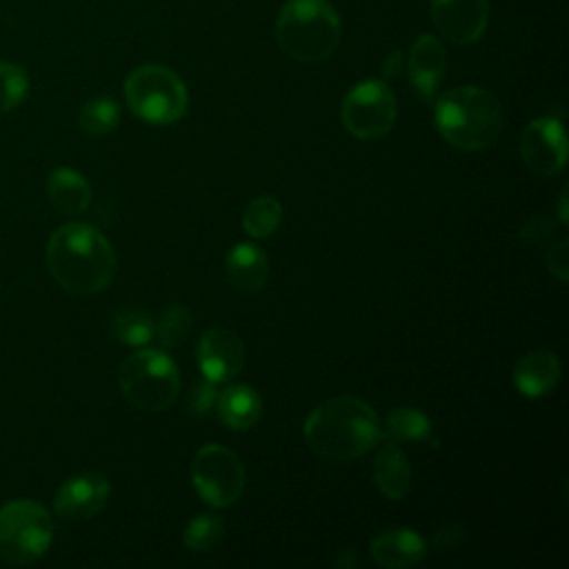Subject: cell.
<instances>
[{
	"mask_svg": "<svg viewBox=\"0 0 569 569\" xmlns=\"http://www.w3.org/2000/svg\"><path fill=\"white\" fill-rule=\"evenodd\" d=\"M111 493L109 480L98 471H87L69 478L53 498V509L64 520L93 518L107 505Z\"/></svg>",
	"mask_w": 569,
	"mask_h": 569,
	"instance_id": "13",
	"label": "cell"
},
{
	"mask_svg": "<svg viewBox=\"0 0 569 569\" xmlns=\"http://www.w3.org/2000/svg\"><path fill=\"white\" fill-rule=\"evenodd\" d=\"M309 449L329 462H349L382 440L378 413L356 396H336L313 407L302 427Z\"/></svg>",
	"mask_w": 569,
	"mask_h": 569,
	"instance_id": "1",
	"label": "cell"
},
{
	"mask_svg": "<svg viewBox=\"0 0 569 569\" xmlns=\"http://www.w3.org/2000/svg\"><path fill=\"white\" fill-rule=\"evenodd\" d=\"M525 164L538 176H558L567 164V138L562 122L553 116L531 120L520 136Z\"/></svg>",
	"mask_w": 569,
	"mask_h": 569,
	"instance_id": "10",
	"label": "cell"
},
{
	"mask_svg": "<svg viewBox=\"0 0 569 569\" xmlns=\"http://www.w3.org/2000/svg\"><path fill=\"white\" fill-rule=\"evenodd\" d=\"M120 120V104L109 96H96L80 107L78 124L89 136H104L116 129Z\"/></svg>",
	"mask_w": 569,
	"mask_h": 569,
	"instance_id": "23",
	"label": "cell"
},
{
	"mask_svg": "<svg viewBox=\"0 0 569 569\" xmlns=\"http://www.w3.org/2000/svg\"><path fill=\"white\" fill-rule=\"evenodd\" d=\"M191 327H193L191 311L184 305H171L162 313V318L156 327V333H158V340L162 347H180L189 338Z\"/></svg>",
	"mask_w": 569,
	"mask_h": 569,
	"instance_id": "26",
	"label": "cell"
},
{
	"mask_svg": "<svg viewBox=\"0 0 569 569\" xmlns=\"http://www.w3.org/2000/svg\"><path fill=\"white\" fill-rule=\"evenodd\" d=\"M373 482L391 500H400L409 491L411 467L398 442L389 440L378 449L373 460Z\"/></svg>",
	"mask_w": 569,
	"mask_h": 569,
	"instance_id": "19",
	"label": "cell"
},
{
	"mask_svg": "<svg viewBox=\"0 0 569 569\" xmlns=\"http://www.w3.org/2000/svg\"><path fill=\"white\" fill-rule=\"evenodd\" d=\"M400 67H402V53H400V51L389 53V56H387V60H385V64H382V78H385V80H393V78H398Z\"/></svg>",
	"mask_w": 569,
	"mask_h": 569,
	"instance_id": "32",
	"label": "cell"
},
{
	"mask_svg": "<svg viewBox=\"0 0 569 569\" xmlns=\"http://www.w3.org/2000/svg\"><path fill=\"white\" fill-rule=\"evenodd\" d=\"M551 233H553V222L545 216H531L520 229V238L525 242H536V244L547 240Z\"/></svg>",
	"mask_w": 569,
	"mask_h": 569,
	"instance_id": "30",
	"label": "cell"
},
{
	"mask_svg": "<svg viewBox=\"0 0 569 569\" xmlns=\"http://www.w3.org/2000/svg\"><path fill=\"white\" fill-rule=\"evenodd\" d=\"M111 331L122 345L144 347L153 340L156 325L147 311H142L138 307H127V309L116 311V316L111 320Z\"/></svg>",
	"mask_w": 569,
	"mask_h": 569,
	"instance_id": "22",
	"label": "cell"
},
{
	"mask_svg": "<svg viewBox=\"0 0 569 569\" xmlns=\"http://www.w3.org/2000/svg\"><path fill=\"white\" fill-rule=\"evenodd\" d=\"M560 222L567 224V189L560 193Z\"/></svg>",
	"mask_w": 569,
	"mask_h": 569,
	"instance_id": "33",
	"label": "cell"
},
{
	"mask_svg": "<svg viewBox=\"0 0 569 569\" xmlns=\"http://www.w3.org/2000/svg\"><path fill=\"white\" fill-rule=\"evenodd\" d=\"M431 436V420L416 407H398L387 413L382 438L391 442L427 440Z\"/></svg>",
	"mask_w": 569,
	"mask_h": 569,
	"instance_id": "21",
	"label": "cell"
},
{
	"mask_svg": "<svg viewBox=\"0 0 569 569\" xmlns=\"http://www.w3.org/2000/svg\"><path fill=\"white\" fill-rule=\"evenodd\" d=\"M462 538H465V527L458 522H449L436 531L433 542L438 549H453L462 542Z\"/></svg>",
	"mask_w": 569,
	"mask_h": 569,
	"instance_id": "31",
	"label": "cell"
},
{
	"mask_svg": "<svg viewBox=\"0 0 569 569\" xmlns=\"http://www.w3.org/2000/svg\"><path fill=\"white\" fill-rule=\"evenodd\" d=\"M53 540L49 511L36 500H11L0 507V560L31 565L47 553Z\"/></svg>",
	"mask_w": 569,
	"mask_h": 569,
	"instance_id": "7",
	"label": "cell"
},
{
	"mask_svg": "<svg viewBox=\"0 0 569 569\" xmlns=\"http://www.w3.org/2000/svg\"><path fill=\"white\" fill-rule=\"evenodd\" d=\"M216 400H218L216 382L202 378L200 382H196V385L191 387L187 409H189L193 416H204V413H209L211 409H216Z\"/></svg>",
	"mask_w": 569,
	"mask_h": 569,
	"instance_id": "28",
	"label": "cell"
},
{
	"mask_svg": "<svg viewBox=\"0 0 569 569\" xmlns=\"http://www.w3.org/2000/svg\"><path fill=\"white\" fill-rule=\"evenodd\" d=\"M29 93V76L20 64L0 60V113L16 109Z\"/></svg>",
	"mask_w": 569,
	"mask_h": 569,
	"instance_id": "27",
	"label": "cell"
},
{
	"mask_svg": "<svg viewBox=\"0 0 569 569\" xmlns=\"http://www.w3.org/2000/svg\"><path fill=\"white\" fill-rule=\"evenodd\" d=\"M191 482L211 507L233 505L244 489L240 458L222 445H204L191 460Z\"/></svg>",
	"mask_w": 569,
	"mask_h": 569,
	"instance_id": "8",
	"label": "cell"
},
{
	"mask_svg": "<svg viewBox=\"0 0 569 569\" xmlns=\"http://www.w3.org/2000/svg\"><path fill=\"white\" fill-rule=\"evenodd\" d=\"M560 380V362L551 351H529L513 367V385L527 398L547 396Z\"/></svg>",
	"mask_w": 569,
	"mask_h": 569,
	"instance_id": "17",
	"label": "cell"
},
{
	"mask_svg": "<svg viewBox=\"0 0 569 569\" xmlns=\"http://www.w3.org/2000/svg\"><path fill=\"white\" fill-rule=\"evenodd\" d=\"M224 536V522L216 513H200L184 527L182 540L191 551H211Z\"/></svg>",
	"mask_w": 569,
	"mask_h": 569,
	"instance_id": "25",
	"label": "cell"
},
{
	"mask_svg": "<svg viewBox=\"0 0 569 569\" xmlns=\"http://www.w3.org/2000/svg\"><path fill=\"white\" fill-rule=\"evenodd\" d=\"M227 282L240 293H256L264 287L269 276L267 253L251 242H240L229 249L224 258Z\"/></svg>",
	"mask_w": 569,
	"mask_h": 569,
	"instance_id": "16",
	"label": "cell"
},
{
	"mask_svg": "<svg viewBox=\"0 0 569 569\" xmlns=\"http://www.w3.org/2000/svg\"><path fill=\"white\" fill-rule=\"evenodd\" d=\"M196 358L202 376L216 385L236 378L247 362L244 342L231 329H207L196 347Z\"/></svg>",
	"mask_w": 569,
	"mask_h": 569,
	"instance_id": "11",
	"label": "cell"
},
{
	"mask_svg": "<svg viewBox=\"0 0 569 569\" xmlns=\"http://www.w3.org/2000/svg\"><path fill=\"white\" fill-rule=\"evenodd\" d=\"M342 124L360 140H373L391 131L396 98L385 80H365L349 89L342 100Z\"/></svg>",
	"mask_w": 569,
	"mask_h": 569,
	"instance_id": "9",
	"label": "cell"
},
{
	"mask_svg": "<svg viewBox=\"0 0 569 569\" xmlns=\"http://www.w3.org/2000/svg\"><path fill=\"white\" fill-rule=\"evenodd\" d=\"M47 267L56 282L80 296L107 289L116 273L111 242L87 222L58 227L47 242Z\"/></svg>",
	"mask_w": 569,
	"mask_h": 569,
	"instance_id": "2",
	"label": "cell"
},
{
	"mask_svg": "<svg viewBox=\"0 0 569 569\" xmlns=\"http://www.w3.org/2000/svg\"><path fill=\"white\" fill-rule=\"evenodd\" d=\"M547 267L558 280L567 282V278H569V242H567V238H560L556 244H551V249L547 251Z\"/></svg>",
	"mask_w": 569,
	"mask_h": 569,
	"instance_id": "29",
	"label": "cell"
},
{
	"mask_svg": "<svg viewBox=\"0 0 569 569\" xmlns=\"http://www.w3.org/2000/svg\"><path fill=\"white\" fill-rule=\"evenodd\" d=\"M431 20L451 44H473L487 29V0H431Z\"/></svg>",
	"mask_w": 569,
	"mask_h": 569,
	"instance_id": "12",
	"label": "cell"
},
{
	"mask_svg": "<svg viewBox=\"0 0 569 569\" xmlns=\"http://www.w3.org/2000/svg\"><path fill=\"white\" fill-rule=\"evenodd\" d=\"M369 556L380 567H389V569L413 567L425 558V540L413 529H387L371 540Z\"/></svg>",
	"mask_w": 569,
	"mask_h": 569,
	"instance_id": "15",
	"label": "cell"
},
{
	"mask_svg": "<svg viewBox=\"0 0 569 569\" xmlns=\"http://www.w3.org/2000/svg\"><path fill=\"white\" fill-rule=\"evenodd\" d=\"M433 116L440 136L462 151L491 147L505 124V111L498 96L476 84L445 91L436 102Z\"/></svg>",
	"mask_w": 569,
	"mask_h": 569,
	"instance_id": "3",
	"label": "cell"
},
{
	"mask_svg": "<svg viewBox=\"0 0 569 569\" xmlns=\"http://www.w3.org/2000/svg\"><path fill=\"white\" fill-rule=\"evenodd\" d=\"M445 69H447L445 44L436 36H429V33L418 36L407 58V73L413 89L425 102L436 96V89L445 76Z\"/></svg>",
	"mask_w": 569,
	"mask_h": 569,
	"instance_id": "14",
	"label": "cell"
},
{
	"mask_svg": "<svg viewBox=\"0 0 569 569\" xmlns=\"http://www.w3.org/2000/svg\"><path fill=\"white\" fill-rule=\"evenodd\" d=\"M118 385L127 402L136 409L164 411L178 400L180 371L164 351L140 349L122 360Z\"/></svg>",
	"mask_w": 569,
	"mask_h": 569,
	"instance_id": "5",
	"label": "cell"
},
{
	"mask_svg": "<svg viewBox=\"0 0 569 569\" xmlns=\"http://www.w3.org/2000/svg\"><path fill=\"white\" fill-rule=\"evenodd\" d=\"M47 196L51 204L67 213L76 216L82 213L91 202V187L82 173L69 167H58L51 171L47 180Z\"/></svg>",
	"mask_w": 569,
	"mask_h": 569,
	"instance_id": "20",
	"label": "cell"
},
{
	"mask_svg": "<svg viewBox=\"0 0 569 569\" xmlns=\"http://www.w3.org/2000/svg\"><path fill=\"white\" fill-rule=\"evenodd\" d=\"M280 49L296 62H322L340 42V18L325 0H289L276 20Z\"/></svg>",
	"mask_w": 569,
	"mask_h": 569,
	"instance_id": "4",
	"label": "cell"
},
{
	"mask_svg": "<svg viewBox=\"0 0 569 569\" xmlns=\"http://www.w3.org/2000/svg\"><path fill=\"white\" fill-rule=\"evenodd\" d=\"M124 100L129 109L151 122L171 124L187 113V89L182 80L162 64H142L124 80Z\"/></svg>",
	"mask_w": 569,
	"mask_h": 569,
	"instance_id": "6",
	"label": "cell"
},
{
	"mask_svg": "<svg viewBox=\"0 0 569 569\" xmlns=\"http://www.w3.org/2000/svg\"><path fill=\"white\" fill-rule=\"evenodd\" d=\"M280 222H282V207L271 196L253 198L242 213V227L251 238L271 236L280 227Z\"/></svg>",
	"mask_w": 569,
	"mask_h": 569,
	"instance_id": "24",
	"label": "cell"
},
{
	"mask_svg": "<svg viewBox=\"0 0 569 569\" xmlns=\"http://www.w3.org/2000/svg\"><path fill=\"white\" fill-rule=\"evenodd\" d=\"M216 411L229 429L244 431L258 422L262 413V400L249 385H229L227 389L218 391Z\"/></svg>",
	"mask_w": 569,
	"mask_h": 569,
	"instance_id": "18",
	"label": "cell"
}]
</instances>
